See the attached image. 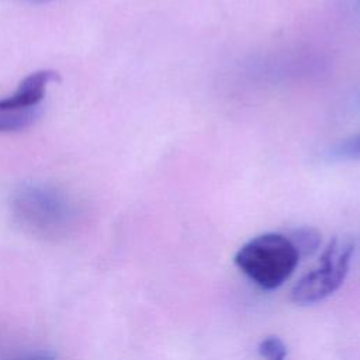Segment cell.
<instances>
[{
  "instance_id": "cell-1",
  "label": "cell",
  "mask_w": 360,
  "mask_h": 360,
  "mask_svg": "<svg viewBox=\"0 0 360 360\" xmlns=\"http://www.w3.org/2000/svg\"><path fill=\"white\" fill-rule=\"evenodd\" d=\"M11 214L28 232L42 238L65 235L76 218V207L58 187L28 183L11 195Z\"/></svg>"
},
{
  "instance_id": "cell-2",
  "label": "cell",
  "mask_w": 360,
  "mask_h": 360,
  "mask_svg": "<svg viewBox=\"0 0 360 360\" xmlns=\"http://www.w3.org/2000/svg\"><path fill=\"white\" fill-rule=\"evenodd\" d=\"M233 262L260 288L276 290L294 273L300 255L285 233L267 232L242 245Z\"/></svg>"
},
{
  "instance_id": "cell-3",
  "label": "cell",
  "mask_w": 360,
  "mask_h": 360,
  "mask_svg": "<svg viewBox=\"0 0 360 360\" xmlns=\"http://www.w3.org/2000/svg\"><path fill=\"white\" fill-rule=\"evenodd\" d=\"M353 253L352 242L333 238L322 252L318 266L294 284L291 300L298 305H311L328 298L343 284Z\"/></svg>"
},
{
  "instance_id": "cell-4",
  "label": "cell",
  "mask_w": 360,
  "mask_h": 360,
  "mask_svg": "<svg viewBox=\"0 0 360 360\" xmlns=\"http://www.w3.org/2000/svg\"><path fill=\"white\" fill-rule=\"evenodd\" d=\"M59 80L55 70H37L21 80L14 94L0 100V112H15L35 107L45 96L46 86Z\"/></svg>"
},
{
  "instance_id": "cell-5",
  "label": "cell",
  "mask_w": 360,
  "mask_h": 360,
  "mask_svg": "<svg viewBox=\"0 0 360 360\" xmlns=\"http://www.w3.org/2000/svg\"><path fill=\"white\" fill-rule=\"evenodd\" d=\"M285 235L297 249L300 259L314 255L319 249L322 240L321 233L311 226H300L287 232Z\"/></svg>"
},
{
  "instance_id": "cell-6",
  "label": "cell",
  "mask_w": 360,
  "mask_h": 360,
  "mask_svg": "<svg viewBox=\"0 0 360 360\" xmlns=\"http://www.w3.org/2000/svg\"><path fill=\"white\" fill-rule=\"evenodd\" d=\"M37 114L38 112L32 108L15 112H0V132L20 131L27 128L35 121Z\"/></svg>"
},
{
  "instance_id": "cell-7",
  "label": "cell",
  "mask_w": 360,
  "mask_h": 360,
  "mask_svg": "<svg viewBox=\"0 0 360 360\" xmlns=\"http://www.w3.org/2000/svg\"><path fill=\"white\" fill-rule=\"evenodd\" d=\"M329 155L338 160H360V132L335 143Z\"/></svg>"
},
{
  "instance_id": "cell-8",
  "label": "cell",
  "mask_w": 360,
  "mask_h": 360,
  "mask_svg": "<svg viewBox=\"0 0 360 360\" xmlns=\"http://www.w3.org/2000/svg\"><path fill=\"white\" fill-rule=\"evenodd\" d=\"M257 352L263 360H285L288 349L278 336H266L257 346Z\"/></svg>"
},
{
  "instance_id": "cell-9",
  "label": "cell",
  "mask_w": 360,
  "mask_h": 360,
  "mask_svg": "<svg viewBox=\"0 0 360 360\" xmlns=\"http://www.w3.org/2000/svg\"><path fill=\"white\" fill-rule=\"evenodd\" d=\"M22 360H55V359H53V356H51L48 353L39 352V353H32V354L24 357Z\"/></svg>"
},
{
  "instance_id": "cell-10",
  "label": "cell",
  "mask_w": 360,
  "mask_h": 360,
  "mask_svg": "<svg viewBox=\"0 0 360 360\" xmlns=\"http://www.w3.org/2000/svg\"><path fill=\"white\" fill-rule=\"evenodd\" d=\"M28 1H32V3H44V1H48V0H28Z\"/></svg>"
}]
</instances>
